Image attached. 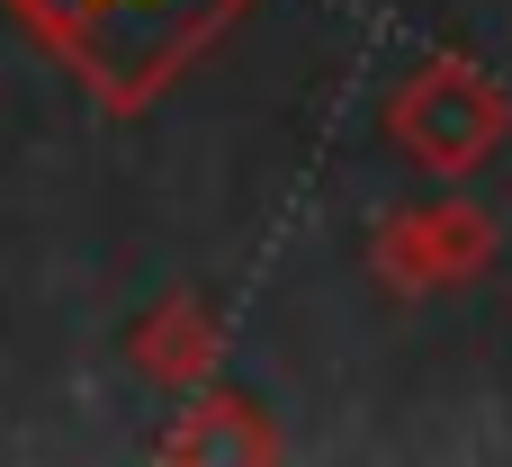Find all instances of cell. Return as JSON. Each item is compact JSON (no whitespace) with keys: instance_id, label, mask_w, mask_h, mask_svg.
I'll return each mask as SVG.
<instances>
[{"instance_id":"1","label":"cell","mask_w":512,"mask_h":467,"mask_svg":"<svg viewBox=\"0 0 512 467\" xmlns=\"http://www.w3.org/2000/svg\"><path fill=\"white\" fill-rule=\"evenodd\" d=\"M108 108H144L180 81L252 0H9Z\"/></svg>"},{"instance_id":"2","label":"cell","mask_w":512,"mask_h":467,"mask_svg":"<svg viewBox=\"0 0 512 467\" xmlns=\"http://www.w3.org/2000/svg\"><path fill=\"white\" fill-rule=\"evenodd\" d=\"M387 126L396 144L423 162V171H477L512 126V99L468 63V54H423L414 81L387 99Z\"/></svg>"},{"instance_id":"3","label":"cell","mask_w":512,"mask_h":467,"mask_svg":"<svg viewBox=\"0 0 512 467\" xmlns=\"http://www.w3.org/2000/svg\"><path fill=\"white\" fill-rule=\"evenodd\" d=\"M378 279H396V288H459V279H477L486 261H495V225L468 207V198H432V207H414V216H396V225H378Z\"/></svg>"},{"instance_id":"4","label":"cell","mask_w":512,"mask_h":467,"mask_svg":"<svg viewBox=\"0 0 512 467\" xmlns=\"http://www.w3.org/2000/svg\"><path fill=\"white\" fill-rule=\"evenodd\" d=\"M135 351H144L162 378H180V369H198L216 342L198 333V306H171V315H153V333H135Z\"/></svg>"}]
</instances>
